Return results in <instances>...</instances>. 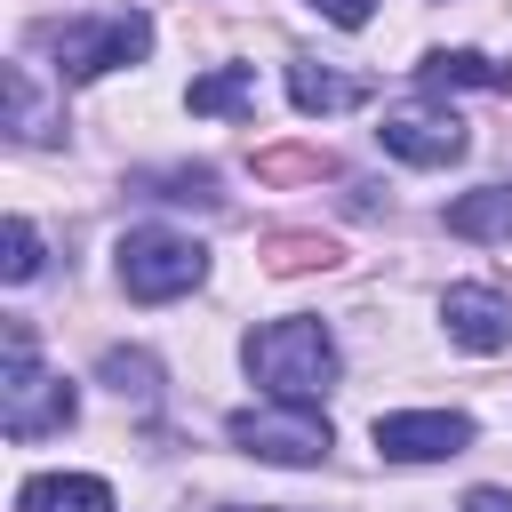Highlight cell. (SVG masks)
Segmentation results:
<instances>
[{"label": "cell", "instance_id": "1", "mask_svg": "<svg viewBox=\"0 0 512 512\" xmlns=\"http://www.w3.org/2000/svg\"><path fill=\"white\" fill-rule=\"evenodd\" d=\"M248 376L272 392V400H304L320 408V392L336 384V336L320 320H272L248 336Z\"/></svg>", "mask_w": 512, "mask_h": 512}, {"label": "cell", "instance_id": "2", "mask_svg": "<svg viewBox=\"0 0 512 512\" xmlns=\"http://www.w3.org/2000/svg\"><path fill=\"white\" fill-rule=\"evenodd\" d=\"M72 408H80L72 384L32 360V328L16 320V328H8V376H0V432H8V440H40V432H64Z\"/></svg>", "mask_w": 512, "mask_h": 512}, {"label": "cell", "instance_id": "3", "mask_svg": "<svg viewBox=\"0 0 512 512\" xmlns=\"http://www.w3.org/2000/svg\"><path fill=\"white\" fill-rule=\"evenodd\" d=\"M200 280H208V248H200L192 232L144 224V232L120 240V288H128L136 304H168V296H184V288H200Z\"/></svg>", "mask_w": 512, "mask_h": 512}, {"label": "cell", "instance_id": "4", "mask_svg": "<svg viewBox=\"0 0 512 512\" xmlns=\"http://www.w3.org/2000/svg\"><path fill=\"white\" fill-rule=\"evenodd\" d=\"M48 48H56V80H96L112 64H136L152 48V24L136 8H120V16H72V24L48 32Z\"/></svg>", "mask_w": 512, "mask_h": 512}, {"label": "cell", "instance_id": "5", "mask_svg": "<svg viewBox=\"0 0 512 512\" xmlns=\"http://www.w3.org/2000/svg\"><path fill=\"white\" fill-rule=\"evenodd\" d=\"M232 448L264 456V464H320L328 456V416L304 400H272V408H240L232 416Z\"/></svg>", "mask_w": 512, "mask_h": 512}, {"label": "cell", "instance_id": "6", "mask_svg": "<svg viewBox=\"0 0 512 512\" xmlns=\"http://www.w3.org/2000/svg\"><path fill=\"white\" fill-rule=\"evenodd\" d=\"M376 448L392 464H440L472 448V416L456 408H408V416H376Z\"/></svg>", "mask_w": 512, "mask_h": 512}, {"label": "cell", "instance_id": "7", "mask_svg": "<svg viewBox=\"0 0 512 512\" xmlns=\"http://www.w3.org/2000/svg\"><path fill=\"white\" fill-rule=\"evenodd\" d=\"M376 136H384V152H392V160H416V168H448V160H464V144H472V136H464V120H456V112H432V104L392 112Z\"/></svg>", "mask_w": 512, "mask_h": 512}, {"label": "cell", "instance_id": "8", "mask_svg": "<svg viewBox=\"0 0 512 512\" xmlns=\"http://www.w3.org/2000/svg\"><path fill=\"white\" fill-rule=\"evenodd\" d=\"M440 320H448V336L464 352H504L512 344V304L496 288H448L440 296Z\"/></svg>", "mask_w": 512, "mask_h": 512}, {"label": "cell", "instance_id": "9", "mask_svg": "<svg viewBox=\"0 0 512 512\" xmlns=\"http://www.w3.org/2000/svg\"><path fill=\"white\" fill-rule=\"evenodd\" d=\"M16 512H112V488L96 472H32L16 488Z\"/></svg>", "mask_w": 512, "mask_h": 512}, {"label": "cell", "instance_id": "10", "mask_svg": "<svg viewBox=\"0 0 512 512\" xmlns=\"http://www.w3.org/2000/svg\"><path fill=\"white\" fill-rule=\"evenodd\" d=\"M416 88H432V96H448V88H512V64H488L472 48H440V56L416 64Z\"/></svg>", "mask_w": 512, "mask_h": 512}, {"label": "cell", "instance_id": "11", "mask_svg": "<svg viewBox=\"0 0 512 512\" xmlns=\"http://www.w3.org/2000/svg\"><path fill=\"white\" fill-rule=\"evenodd\" d=\"M448 232L456 240H512V184H480V192L448 200Z\"/></svg>", "mask_w": 512, "mask_h": 512}, {"label": "cell", "instance_id": "12", "mask_svg": "<svg viewBox=\"0 0 512 512\" xmlns=\"http://www.w3.org/2000/svg\"><path fill=\"white\" fill-rule=\"evenodd\" d=\"M288 96H296V112H344V104H360L368 88L344 80V72H320V64H288Z\"/></svg>", "mask_w": 512, "mask_h": 512}, {"label": "cell", "instance_id": "13", "mask_svg": "<svg viewBox=\"0 0 512 512\" xmlns=\"http://www.w3.org/2000/svg\"><path fill=\"white\" fill-rule=\"evenodd\" d=\"M256 104V72L248 64H224L208 80H192V112H248Z\"/></svg>", "mask_w": 512, "mask_h": 512}, {"label": "cell", "instance_id": "14", "mask_svg": "<svg viewBox=\"0 0 512 512\" xmlns=\"http://www.w3.org/2000/svg\"><path fill=\"white\" fill-rule=\"evenodd\" d=\"M96 376H104L120 400H136V408L160 392V368H152V352H104V368H96Z\"/></svg>", "mask_w": 512, "mask_h": 512}, {"label": "cell", "instance_id": "15", "mask_svg": "<svg viewBox=\"0 0 512 512\" xmlns=\"http://www.w3.org/2000/svg\"><path fill=\"white\" fill-rule=\"evenodd\" d=\"M0 272H8V280H32V272H40V232H32V216H8V256H0Z\"/></svg>", "mask_w": 512, "mask_h": 512}, {"label": "cell", "instance_id": "16", "mask_svg": "<svg viewBox=\"0 0 512 512\" xmlns=\"http://www.w3.org/2000/svg\"><path fill=\"white\" fill-rule=\"evenodd\" d=\"M312 16H328V24H368V8L376 0H304Z\"/></svg>", "mask_w": 512, "mask_h": 512}, {"label": "cell", "instance_id": "17", "mask_svg": "<svg viewBox=\"0 0 512 512\" xmlns=\"http://www.w3.org/2000/svg\"><path fill=\"white\" fill-rule=\"evenodd\" d=\"M464 512H512V496H504V488H472V496H464Z\"/></svg>", "mask_w": 512, "mask_h": 512}, {"label": "cell", "instance_id": "18", "mask_svg": "<svg viewBox=\"0 0 512 512\" xmlns=\"http://www.w3.org/2000/svg\"><path fill=\"white\" fill-rule=\"evenodd\" d=\"M224 512H240V504H224Z\"/></svg>", "mask_w": 512, "mask_h": 512}]
</instances>
